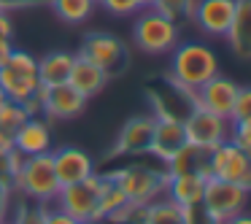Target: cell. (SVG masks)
Segmentation results:
<instances>
[{
	"instance_id": "1",
	"label": "cell",
	"mask_w": 251,
	"mask_h": 224,
	"mask_svg": "<svg viewBox=\"0 0 251 224\" xmlns=\"http://www.w3.org/2000/svg\"><path fill=\"white\" fill-rule=\"evenodd\" d=\"M216 73H219V57L213 54L211 46L200 44V41L176 44V49L170 51V84L186 89V92L200 89Z\"/></svg>"
},
{
	"instance_id": "2",
	"label": "cell",
	"mask_w": 251,
	"mask_h": 224,
	"mask_svg": "<svg viewBox=\"0 0 251 224\" xmlns=\"http://www.w3.org/2000/svg\"><path fill=\"white\" fill-rule=\"evenodd\" d=\"M57 192H60V181L54 173L51 151L22 157L17 178H14V195H22L30 202H51Z\"/></svg>"
},
{
	"instance_id": "3",
	"label": "cell",
	"mask_w": 251,
	"mask_h": 224,
	"mask_svg": "<svg viewBox=\"0 0 251 224\" xmlns=\"http://www.w3.org/2000/svg\"><path fill=\"white\" fill-rule=\"evenodd\" d=\"M135 46L146 54H170L181 38V25L159 14L154 6L138 8L135 25H132Z\"/></svg>"
},
{
	"instance_id": "4",
	"label": "cell",
	"mask_w": 251,
	"mask_h": 224,
	"mask_svg": "<svg viewBox=\"0 0 251 224\" xmlns=\"http://www.w3.org/2000/svg\"><path fill=\"white\" fill-rule=\"evenodd\" d=\"M0 87L8 100L14 103H27L38 98L41 81H38V60L30 51L17 49L8 54V60L0 65Z\"/></svg>"
},
{
	"instance_id": "5",
	"label": "cell",
	"mask_w": 251,
	"mask_h": 224,
	"mask_svg": "<svg viewBox=\"0 0 251 224\" xmlns=\"http://www.w3.org/2000/svg\"><path fill=\"white\" fill-rule=\"evenodd\" d=\"M111 181H116L122 192H125L127 202L132 205H146V202L157 200L159 195H165V186H168V173L157 168H149V165H125L119 170H108Z\"/></svg>"
},
{
	"instance_id": "6",
	"label": "cell",
	"mask_w": 251,
	"mask_h": 224,
	"mask_svg": "<svg viewBox=\"0 0 251 224\" xmlns=\"http://www.w3.org/2000/svg\"><path fill=\"white\" fill-rule=\"evenodd\" d=\"M100 186H103V173H92L84 181L60 186L51 205L76 222H100Z\"/></svg>"
},
{
	"instance_id": "7",
	"label": "cell",
	"mask_w": 251,
	"mask_h": 224,
	"mask_svg": "<svg viewBox=\"0 0 251 224\" xmlns=\"http://www.w3.org/2000/svg\"><path fill=\"white\" fill-rule=\"evenodd\" d=\"M249 200H251V192L246 186L211 175V178H205L200 208L208 213V219L213 224H222L229 216H235V213H243L249 208Z\"/></svg>"
},
{
	"instance_id": "8",
	"label": "cell",
	"mask_w": 251,
	"mask_h": 224,
	"mask_svg": "<svg viewBox=\"0 0 251 224\" xmlns=\"http://www.w3.org/2000/svg\"><path fill=\"white\" fill-rule=\"evenodd\" d=\"M184 132L186 143L202 149V151H211L219 143L229 141V119H222L200 105H192L184 116Z\"/></svg>"
},
{
	"instance_id": "9",
	"label": "cell",
	"mask_w": 251,
	"mask_h": 224,
	"mask_svg": "<svg viewBox=\"0 0 251 224\" xmlns=\"http://www.w3.org/2000/svg\"><path fill=\"white\" fill-rule=\"evenodd\" d=\"M208 168H211V175L224 181H235V184L246 186L251 192V159L232 141H224L208 151Z\"/></svg>"
},
{
	"instance_id": "10",
	"label": "cell",
	"mask_w": 251,
	"mask_h": 224,
	"mask_svg": "<svg viewBox=\"0 0 251 224\" xmlns=\"http://www.w3.org/2000/svg\"><path fill=\"white\" fill-rule=\"evenodd\" d=\"M78 54L87 57V60L95 62V65H100L108 76L122 73L125 65H127V46H125V41L116 38V35H111V33H89V35H84Z\"/></svg>"
},
{
	"instance_id": "11",
	"label": "cell",
	"mask_w": 251,
	"mask_h": 224,
	"mask_svg": "<svg viewBox=\"0 0 251 224\" xmlns=\"http://www.w3.org/2000/svg\"><path fill=\"white\" fill-rule=\"evenodd\" d=\"M186 146V132H184V119L168 111H154V130H151V146L149 154L159 162H168L178 149Z\"/></svg>"
},
{
	"instance_id": "12",
	"label": "cell",
	"mask_w": 251,
	"mask_h": 224,
	"mask_svg": "<svg viewBox=\"0 0 251 224\" xmlns=\"http://www.w3.org/2000/svg\"><path fill=\"white\" fill-rule=\"evenodd\" d=\"M238 84L232 78L216 73L213 78H208L200 89L192 92V105L211 111V114L222 116V119H232V108H235V98H238Z\"/></svg>"
},
{
	"instance_id": "13",
	"label": "cell",
	"mask_w": 251,
	"mask_h": 224,
	"mask_svg": "<svg viewBox=\"0 0 251 224\" xmlns=\"http://www.w3.org/2000/svg\"><path fill=\"white\" fill-rule=\"evenodd\" d=\"M87 100L76 87L71 84H57V87H41L38 92V103H41V114L49 119H76L84 114Z\"/></svg>"
},
{
	"instance_id": "14",
	"label": "cell",
	"mask_w": 251,
	"mask_h": 224,
	"mask_svg": "<svg viewBox=\"0 0 251 224\" xmlns=\"http://www.w3.org/2000/svg\"><path fill=\"white\" fill-rule=\"evenodd\" d=\"M235 17V0H195L192 22L211 38H224Z\"/></svg>"
},
{
	"instance_id": "15",
	"label": "cell",
	"mask_w": 251,
	"mask_h": 224,
	"mask_svg": "<svg viewBox=\"0 0 251 224\" xmlns=\"http://www.w3.org/2000/svg\"><path fill=\"white\" fill-rule=\"evenodd\" d=\"M51 162H54V173H57L60 186L84 181V178H89V175L95 173V159L78 146H57V149H51Z\"/></svg>"
},
{
	"instance_id": "16",
	"label": "cell",
	"mask_w": 251,
	"mask_h": 224,
	"mask_svg": "<svg viewBox=\"0 0 251 224\" xmlns=\"http://www.w3.org/2000/svg\"><path fill=\"white\" fill-rule=\"evenodd\" d=\"M151 130H154V116L149 114L132 116L119 130V138H116L114 149H111V157H141V154H149Z\"/></svg>"
},
{
	"instance_id": "17",
	"label": "cell",
	"mask_w": 251,
	"mask_h": 224,
	"mask_svg": "<svg viewBox=\"0 0 251 224\" xmlns=\"http://www.w3.org/2000/svg\"><path fill=\"white\" fill-rule=\"evenodd\" d=\"M54 149L51 141V124L38 116H27L22 127L14 132V151H19L22 157H33V154H46Z\"/></svg>"
},
{
	"instance_id": "18",
	"label": "cell",
	"mask_w": 251,
	"mask_h": 224,
	"mask_svg": "<svg viewBox=\"0 0 251 224\" xmlns=\"http://www.w3.org/2000/svg\"><path fill=\"white\" fill-rule=\"evenodd\" d=\"M224 38L238 60H251V0H235V17Z\"/></svg>"
},
{
	"instance_id": "19",
	"label": "cell",
	"mask_w": 251,
	"mask_h": 224,
	"mask_svg": "<svg viewBox=\"0 0 251 224\" xmlns=\"http://www.w3.org/2000/svg\"><path fill=\"white\" fill-rule=\"evenodd\" d=\"M108 78H111V76H108V73H105L100 65H95V62H89L87 57L76 54L68 84H71V87H76L78 92L84 95V98H95L98 92H103V87L108 84Z\"/></svg>"
},
{
	"instance_id": "20",
	"label": "cell",
	"mask_w": 251,
	"mask_h": 224,
	"mask_svg": "<svg viewBox=\"0 0 251 224\" xmlns=\"http://www.w3.org/2000/svg\"><path fill=\"white\" fill-rule=\"evenodd\" d=\"M202 189H205V178L200 173H184V175H168L165 195L170 200H176L181 208H192V205H200Z\"/></svg>"
},
{
	"instance_id": "21",
	"label": "cell",
	"mask_w": 251,
	"mask_h": 224,
	"mask_svg": "<svg viewBox=\"0 0 251 224\" xmlns=\"http://www.w3.org/2000/svg\"><path fill=\"white\" fill-rule=\"evenodd\" d=\"M165 173L168 175H184V173H200L202 178H211V168H208V151L186 143L184 149L173 154L165 162Z\"/></svg>"
},
{
	"instance_id": "22",
	"label": "cell",
	"mask_w": 251,
	"mask_h": 224,
	"mask_svg": "<svg viewBox=\"0 0 251 224\" xmlns=\"http://www.w3.org/2000/svg\"><path fill=\"white\" fill-rule=\"evenodd\" d=\"M73 60H76V54H71V51H49V54H44L38 60V81H41V87L68 84Z\"/></svg>"
},
{
	"instance_id": "23",
	"label": "cell",
	"mask_w": 251,
	"mask_h": 224,
	"mask_svg": "<svg viewBox=\"0 0 251 224\" xmlns=\"http://www.w3.org/2000/svg\"><path fill=\"white\" fill-rule=\"evenodd\" d=\"M141 224H186L184 208L168 195H159L157 200L143 205V219Z\"/></svg>"
},
{
	"instance_id": "24",
	"label": "cell",
	"mask_w": 251,
	"mask_h": 224,
	"mask_svg": "<svg viewBox=\"0 0 251 224\" xmlns=\"http://www.w3.org/2000/svg\"><path fill=\"white\" fill-rule=\"evenodd\" d=\"M51 11L68 25H84L98 8V0H49Z\"/></svg>"
},
{
	"instance_id": "25",
	"label": "cell",
	"mask_w": 251,
	"mask_h": 224,
	"mask_svg": "<svg viewBox=\"0 0 251 224\" xmlns=\"http://www.w3.org/2000/svg\"><path fill=\"white\" fill-rule=\"evenodd\" d=\"M125 205H127L125 192L116 186V181H111L108 175L103 173V186H100V224L108 222L111 216H116Z\"/></svg>"
},
{
	"instance_id": "26",
	"label": "cell",
	"mask_w": 251,
	"mask_h": 224,
	"mask_svg": "<svg viewBox=\"0 0 251 224\" xmlns=\"http://www.w3.org/2000/svg\"><path fill=\"white\" fill-rule=\"evenodd\" d=\"M46 219V202H30V200H19L14 213L8 216L11 224H44Z\"/></svg>"
},
{
	"instance_id": "27",
	"label": "cell",
	"mask_w": 251,
	"mask_h": 224,
	"mask_svg": "<svg viewBox=\"0 0 251 224\" xmlns=\"http://www.w3.org/2000/svg\"><path fill=\"white\" fill-rule=\"evenodd\" d=\"M25 122H27V111H25L22 103L8 100V103L0 108V130L8 132V135H14V132H17Z\"/></svg>"
},
{
	"instance_id": "28",
	"label": "cell",
	"mask_w": 251,
	"mask_h": 224,
	"mask_svg": "<svg viewBox=\"0 0 251 224\" xmlns=\"http://www.w3.org/2000/svg\"><path fill=\"white\" fill-rule=\"evenodd\" d=\"M154 8H157L159 14H165L168 19H173V22L181 25V22H186V19H192L195 0H157Z\"/></svg>"
},
{
	"instance_id": "29",
	"label": "cell",
	"mask_w": 251,
	"mask_h": 224,
	"mask_svg": "<svg viewBox=\"0 0 251 224\" xmlns=\"http://www.w3.org/2000/svg\"><path fill=\"white\" fill-rule=\"evenodd\" d=\"M19 162H22V154L19 151H0V184L3 186H11L14 189V178H17V170Z\"/></svg>"
},
{
	"instance_id": "30",
	"label": "cell",
	"mask_w": 251,
	"mask_h": 224,
	"mask_svg": "<svg viewBox=\"0 0 251 224\" xmlns=\"http://www.w3.org/2000/svg\"><path fill=\"white\" fill-rule=\"evenodd\" d=\"M229 141L240 149H251V119L229 122Z\"/></svg>"
},
{
	"instance_id": "31",
	"label": "cell",
	"mask_w": 251,
	"mask_h": 224,
	"mask_svg": "<svg viewBox=\"0 0 251 224\" xmlns=\"http://www.w3.org/2000/svg\"><path fill=\"white\" fill-rule=\"evenodd\" d=\"M98 6H103L108 14H114V17H132V14H138V0H98Z\"/></svg>"
},
{
	"instance_id": "32",
	"label": "cell",
	"mask_w": 251,
	"mask_h": 224,
	"mask_svg": "<svg viewBox=\"0 0 251 224\" xmlns=\"http://www.w3.org/2000/svg\"><path fill=\"white\" fill-rule=\"evenodd\" d=\"M240 119H251V87H240L238 98H235V108L229 122H240Z\"/></svg>"
},
{
	"instance_id": "33",
	"label": "cell",
	"mask_w": 251,
	"mask_h": 224,
	"mask_svg": "<svg viewBox=\"0 0 251 224\" xmlns=\"http://www.w3.org/2000/svg\"><path fill=\"white\" fill-rule=\"evenodd\" d=\"M38 6H49V0H0V11H19V8H38Z\"/></svg>"
},
{
	"instance_id": "34",
	"label": "cell",
	"mask_w": 251,
	"mask_h": 224,
	"mask_svg": "<svg viewBox=\"0 0 251 224\" xmlns=\"http://www.w3.org/2000/svg\"><path fill=\"white\" fill-rule=\"evenodd\" d=\"M11 202H14V189L0 184V222H6L11 216Z\"/></svg>"
},
{
	"instance_id": "35",
	"label": "cell",
	"mask_w": 251,
	"mask_h": 224,
	"mask_svg": "<svg viewBox=\"0 0 251 224\" xmlns=\"http://www.w3.org/2000/svg\"><path fill=\"white\" fill-rule=\"evenodd\" d=\"M44 224H76V219H71L68 213H62L60 208H54L51 202H46V219Z\"/></svg>"
},
{
	"instance_id": "36",
	"label": "cell",
	"mask_w": 251,
	"mask_h": 224,
	"mask_svg": "<svg viewBox=\"0 0 251 224\" xmlns=\"http://www.w3.org/2000/svg\"><path fill=\"white\" fill-rule=\"evenodd\" d=\"M184 216H186V224H213L208 219V213L202 211L200 205H192V208H184Z\"/></svg>"
},
{
	"instance_id": "37",
	"label": "cell",
	"mask_w": 251,
	"mask_h": 224,
	"mask_svg": "<svg viewBox=\"0 0 251 224\" xmlns=\"http://www.w3.org/2000/svg\"><path fill=\"white\" fill-rule=\"evenodd\" d=\"M0 35H6V38L14 35V22H11V17H8L6 11H0Z\"/></svg>"
},
{
	"instance_id": "38",
	"label": "cell",
	"mask_w": 251,
	"mask_h": 224,
	"mask_svg": "<svg viewBox=\"0 0 251 224\" xmlns=\"http://www.w3.org/2000/svg\"><path fill=\"white\" fill-rule=\"evenodd\" d=\"M14 51V41L6 38V35H0V65L8 60V54Z\"/></svg>"
},
{
	"instance_id": "39",
	"label": "cell",
	"mask_w": 251,
	"mask_h": 224,
	"mask_svg": "<svg viewBox=\"0 0 251 224\" xmlns=\"http://www.w3.org/2000/svg\"><path fill=\"white\" fill-rule=\"evenodd\" d=\"M222 224H251V213H249V211L235 213V216H229L227 222H222Z\"/></svg>"
},
{
	"instance_id": "40",
	"label": "cell",
	"mask_w": 251,
	"mask_h": 224,
	"mask_svg": "<svg viewBox=\"0 0 251 224\" xmlns=\"http://www.w3.org/2000/svg\"><path fill=\"white\" fill-rule=\"evenodd\" d=\"M11 149H14V135L0 130V151H11Z\"/></svg>"
},
{
	"instance_id": "41",
	"label": "cell",
	"mask_w": 251,
	"mask_h": 224,
	"mask_svg": "<svg viewBox=\"0 0 251 224\" xmlns=\"http://www.w3.org/2000/svg\"><path fill=\"white\" fill-rule=\"evenodd\" d=\"M154 3H157V0H138V6L141 8H149V6H154Z\"/></svg>"
},
{
	"instance_id": "42",
	"label": "cell",
	"mask_w": 251,
	"mask_h": 224,
	"mask_svg": "<svg viewBox=\"0 0 251 224\" xmlns=\"http://www.w3.org/2000/svg\"><path fill=\"white\" fill-rule=\"evenodd\" d=\"M6 103H8V98H6V92H3V87H0V108H3Z\"/></svg>"
},
{
	"instance_id": "43",
	"label": "cell",
	"mask_w": 251,
	"mask_h": 224,
	"mask_svg": "<svg viewBox=\"0 0 251 224\" xmlns=\"http://www.w3.org/2000/svg\"><path fill=\"white\" fill-rule=\"evenodd\" d=\"M76 224H100V222H76Z\"/></svg>"
},
{
	"instance_id": "44",
	"label": "cell",
	"mask_w": 251,
	"mask_h": 224,
	"mask_svg": "<svg viewBox=\"0 0 251 224\" xmlns=\"http://www.w3.org/2000/svg\"><path fill=\"white\" fill-rule=\"evenodd\" d=\"M243 151H246V154H249V159H251V149H243Z\"/></svg>"
},
{
	"instance_id": "45",
	"label": "cell",
	"mask_w": 251,
	"mask_h": 224,
	"mask_svg": "<svg viewBox=\"0 0 251 224\" xmlns=\"http://www.w3.org/2000/svg\"><path fill=\"white\" fill-rule=\"evenodd\" d=\"M0 224H11V222H8V219H6V222H0Z\"/></svg>"
}]
</instances>
